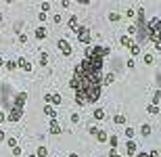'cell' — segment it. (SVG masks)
I'll list each match as a JSON object with an SVG mask.
<instances>
[{
  "instance_id": "cell-6",
  "label": "cell",
  "mask_w": 161,
  "mask_h": 157,
  "mask_svg": "<svg viewBox=\"0 0 161 157\" xmlns=\"http://www.w3.org/2000/svg\"><path fill=\"white\" fill-rule=\"evenodd\" d=\"M17 67H21V69H25V71H32V63L25 61V59H19L17 61Z\"/></svg>"
},
{
  "instance_id": "cell-13",
  "label": "cell",
  "mask_w": 161,
  "mask_h": 157,
  "mask_svg": "<svg viewBox=\"0 0 161 157\" xmlns=\"http://www.w3.org/2000/svg\"><path fill=\"white\" fill-rule=\"evenodd\" d=\"M69 27H71V30H78V17H75V15L69 17Z\"/></svg>"
},
{
  "instance_id": "cell-23",
  "label": "cell",
  "mask_w": 161,
  "mask_h": 157,
  "mask_svg": "<svg viewBox=\"0 0 161 157\" xmlns=\"http://www.w3.org/2000/svg\"><path fill=\"white\" fill-rule=\"evenodd\" d=\"M134 134H136V130H134V128H126V136H128L130 140L134 138Z\"/></svg>"
},
{
  "instance_id": "cell-26",
  "label": "cell",
  "mask_w": 161,
  "mask_h": 157,
  "mask_svg": "<svg viewBox=\"0 0 161 157\" xmlns=\"http://www.w3.org/2000/svg\"><path fill=\"white\" fill-rule=\"evenodd\" d=\"M109 19H111V21H119V19H121V15H119V13H111V15H109Z\"/></svg>"
},
{
  "instance_id": "cell-9",
  "label": "cell",
  "mask_w": 161,
  "mask_h": 157,
  "mask_svg": "<svg viewBox=\"0 0 161 157\" xmlns=\"http://www.w3.org/2000/svg\"><path fill=\"white\" fill-rule=\"evenodd\" d=\"M119 42H121V46H128V48L132 46V38H130V36H121Z\"/></svg>"
},
{
  "instance_id": "cell-29",
  "label": "cell",
  "mask_w": 161,
  "mask_h": 157,
  "mask_svg": "<svg viewBox=\"0 0 161 157\" xmlns=\"http://www.w3.org/2000/svg\"><path fill=\"white\" fill-rule=\"evenodd\" d=\"M48 9H50V2H42V13H46Z\"/></svg>"
},
{
  "instance_id": "cell-7",
  "label": "cell",
  "mask_w": 161,
  "mask_h": 157,
  "mask_svg": "<svg viewBox=\"0 0 161 157\" xmlns=\"http://www.w3.org/2000/svg\"><path fill=\"white\" fill-rule=\"evenodd\" d=\"M44 113H46V115H48V117H50L52 122L57 120V111H55V109H52L50 105H46V107H44Z\"/></svg>"
},
{
  "instance_id": "cell-11",
  "label": "cell",
  "mask_w": 161,
  "mask_h": 157,
  "mask_svg": "<svg viewBox=\"0 0 161 157\" xmlns=\"http://www.w3.org/2000/svg\"><path fill=\"white\" fill-rule=\"evenodd\" d=\"M36 38H38V40H44V38H46V27H38V30H36Z\"/></svg>"
},
{
  "instance_id": "cell-19",
  "label": "cell",
  "mask_w": 161,
  "mask_h": 157,
  "mask_svg": "<svg viewBox=\"0 0 161 157\" xmlns=\"http://www.w3.org/2000/svg\"><path fill=\"white\" fill-rule=\"evenodd\" d=\"M113 80H115V73H107V76L103 78V84H111Z\"/></svg>"
},
{
  "instance_id": "cell-3",
  "label": "cell",
  "mask_w": 161,
  "mask_h": 157,
  "mask_svg": "<svg viewBox=\"0 0 161 157\" xmlns=\"http://www.w3.org/2000/svg\"><path fill=\"white\" fill-rule=\"evenodd\" d=\"M57 46L61 48V53H63L65 57H69V55H71V53H73V48H71V44H69V42H67L65 38H61V40L57 42Z\"/></svg>"
},
{
  "instance_id": "cell-33",
  "label": "cell",
  "mask_w": 161,
  "mask_h": 157,
  "mask_svg": "<svg viewBox=\"0 0 161 157\" xmlns=\"http://www.w3.org/2000/svg\"><path fill=\"white\" fill-rule=\"evenodd\" d=\"M13 155H15V157H19V155H21V149H19V147H15V149H13Z\"/></svg>"
},
{
  "instance_id": "cell-37",
  "label": "cell",
  "mask_w": 161,
  "mask_h": 157,
  "mask_svg": "<svg viewBox=\"0 0 161 157\" xmlns=\"http://www.w3.org/2000/svg\"><path fill=\"white\" fill-rule=\"evenodd\" d=\"M136 157H149V153H144V151H140V153H136Z\"/></svg>"
},
{
  "instance_id": "cell-17",
  "label": "cell",
  "mask_w": 161,
  "mask_h": 157,
  "mask_svg": "<svg viewBox=\"0 0 161 157\" xmlns=\"http://www.w3.org/2000/svg\"><path fill=\"white\" fill-rule=\"evenodd\" d=\"M140 132H142V136H149V134H151V126H149V124H142Z\"/></svg>"
},
{
  "instance_id": "cell-30",
  "label": "cell",
  "mask_w": 161,
  "mask_h": 157,
  "mask_svg": "<svg viewBox=\"0 0 161 157\" xmlns=\"http://www.w3.org/2000/svg\"><path fill=\"white\" fill-rule=\"evenodd\" d=\"M128 34L134 36V34H136V25H130V27H128Z\"/></svg>"
},
{
  "instance_id": "cell-24",
  "label": "cell",
  "mask_w": 161,
  "mask_h": 157,
  "mask_svg": "<svg viewBox=\"0 0 161 157\" xmlns=\"http://www.w3.org/2000/svg\"><path fill=\"white\" fill-rule=\"evenodd\" d=\"M117 143H119V140H117V136H109V145H111L113 149L117 147Z\"/></svg>"
},
{
  "instance_id": "cell-16",
  "label": "cell",
  "mask_w": 161,
  "mask_h": 157,
  "mask_svg": "<svg viewBox=\"0 0 161 157\" xmlns=\"http://www.w3.org/2000/svg\"><path fill=\"white\" fill-rule=\"evenodd\" d=\"M96 138H98L101 143H107V138H109V136H107V132H103V130H98V134H96Z\"/></svg>"
},
{
  "instance_id": "cell-35",
  "label": "cell",
  "mask_w": 161,
  "mask_h": 157,
  "mask_svg": "<svg viewBox=\"0 0 161 157\" xmlns=\"http://www.w3.org/2000/svg\"><path fill=\"white\" fill-rule=\"evenodd\" d=\"M109 157H119V155H117V151H115V149H111V151H109Z\"/></svg>"
},
{
  "instance_id": "cell-39",
  "label": "cell",
  "mask_w": 161,
  "mask_h": 157,
  "mask_svg": "<svg viewBox=\"0 0 161 157\" xmlns=\"http://www.w3.org/2000/svg\"><path fill=\"white\" fill-rule=\"evenodd\" d=\"M0 122H4V113H0Z\"/></svg>"
},
{
  "instance_id": "cell-1",
  "label": "cell",
  "mask_w": 161,
  "mask_h": 157,
  "mask_svg": "<svg viewBox=\"0 0 161 157\" xmlns=\"http://www.w3.org/2000/svg\"><path fill=\"white\" fill-rule=\"evenodd\" d=\"M109 46H90L86 48V55L82 63L75 67L73 78L69 86L75 90V103H96L101 97V86H103V63L105 57H109Z\"/></svg>"
},
{
  "instance_id": "cell-25",
  "label": "cell",
  "mask_w": 161,
  "mask_h": 157,
  "mask_svg": "<svg viewBox=\"0 0 161 157\" xmlns=\"http://www.w3.org/2000/svg\"><path fill=\"white\" fill-rule=\"evenodd\" d=\"M46 63H48V55L42 53V55H40V65H46Z\"/></svg>"
},
{
  "instance_id": "cell-41",
  "label": "cell",
  "mask_w": 161,
  "mask_h": 157,
  "mask_svg": "<svg viewBox=\"0 0 161 157\" xmlns=\"http://www.w3.org/2000/svg\"><path fill=\"white\" fill-rule=\"evenodd\" d=\"M29 157H36V153H32V155H29Z\"/></svg>"
},
{
  "instance_id": "cell-21",
  "label": "cell",
  "mask_w": 161,
  "mask_h": 157,
  "mask_svg": "<svg viewBox=\"0 0 161 157\" xmlns=\"http://www.w3.org/2000/svg\"><path fill=\"white\" fill-rule=\"evenodd\" d=\"M94 120H105V111L103 109H96L94 111Z\"/></svg>"
},
{
  "instance_id": "cell-8",
  "label": "cell",
  "mask_w": 161,
  "mask_h": 157,
  "mask_svg": "<svg viewBox=\"0 0 161 157\" xmlns=\"http://www.w3.org/2000/svg\"><path fill=\"white\" fill-rule=\"evenodd\" d=\"M44 99H46V103H52V105H59L61 103V97L59 94H46Z\"/></svg>"
},
{
  "instance_id": "cell-34",
  "label": "cell",
  "mask_w": 161,
  "mask_h": 157,
  "mask_svg": "<svg viewBox=\"0 0 161 157\" xmlns=\"http://www.w3.org/2000/svg\"><path fill=\"white\" fill-rule=\"evenodd\" d=\"M19 42L25 44V42H27V36H25V34H21V36H19Z\"/></svg>"
},
{
  "instance_id": "cell-15",
  "label": "cell",
  "mask_w": 161,
  "mask_h": 157,
  "mask_svg": "<svg viewBox=\"0 0 161 157\" xmlns=\"http://www.w3.org/2000/svg\"><path fill=\"white\" fill-rule=\"evenodd\" d=\"M147 111H149L151 115H159V107H155V105H149V107H147Z\"/></svg>"
},
{
  "instance_id": "cell-18",
  "label": "cell",
  "mask_w": 161,
  "mask_h": 157,
  "mask_svg": "<svg viewBox=\"0 0 161 157\" xmlns=\"http://www.w3.org/2000/svg\"><path fill=\"white\" fill-rule=\"evenodd\" d=\"M48 155V151H46V147H40L38 151H36V157H46Z\"/></svg>"
},
{
  "instance_id": "cell-5",
  "label": "cell",
  "mask_w": 161,
  "mask_h": 157,
  "mask_svg": "<svg viewBox=\"0 0 161 157\" xmlns=\"http://www.w3.org/2000/svg\"><path fill=\"white\" fill-rule=\"evenodd\" d=\"M21 107H13V111H11V115H9V120L11 122H19V117H21Z\"/></svg>"
},
{
  "instance_id": "cell-36",
  "label": "cell",
  "mask_w": 161,
  "mask_h": 157,
  "mask_svg": "<svg viewBox=\"0 0 161 157\" xmlns=\"http://www.w3.org/2000/svg\"><path fill=\"white\" fill-rule=\"evenodd\" d=\"M149 157H159V151H155V149H153V151L149 153Z\"/></svg>"
},
{
  "instance_id": "cell-31",
  "label": "cell",
  "mask_w": 161,
  "mask_h": 157,
  "mask_svg": "<svg viewBox=\"0 0 161 157\" xmlns=\"http://www.w3.org/2000/svg\"><path fill=\"white\" fill-rule=\"evenodd\" d=\"M9 147L15 149V147H17V140H15V138H9Z\"/></svg>"
},
{
  "instance_id": "cell-38",
  "label": "cell",
  "mask_w": 161,
  "mask_h": 157,
  "mask_svg": "<svg viewBox=\"0 0 161 157\" xmlns=\"http://www.w3.org/2000/svg\"><path fill=\"white\" fill-rule=\"evenodd\" d=\"M6 136H4V132H0V140H4Z\"/></svg>"
},
{
  "instance_id": "cell-2",
  "label": "cell",
  "mask_w": 161,
  "mask_h": 157,
  "mask_svg": "<svg viewBox=\"0 0 161 157\" xmlns=\"http://www.w3.org/2000/svg\"><path fill=\"white\" fill-rule=\"evenodd\" d=\"M75 32H78V40L82 44H90V30L88 27H78Z\"/></svg>"
},
{
  "instance_id": "cell-20",
  "label": "cell",
  "mask_w": 161,
  "mask_h": 157,
  "mask_svg": "<svg viewBox=\"0 0 161 157\" xmlns=\"http://www.w3.org/2000/svg\"><path fill=\"white\" fill-rule=\"evenodd\" d=\"M159 101H161V90H157V92H155V97H153V105H155V107H159Z\"/></svg>"
},
{
  "instance_id": "cell-28",
  "label": "cell",
  "mask_w": 161,
  "mask_h": 157,
  "mask_svg": "<svg viewBox=\"0 0 161 157\" xmlns=\"http://www.w3.org/2000/svg\"><path fill=\"white\" fill-rule=\"evenodd\" d=\"M15 67H17V61H9L6 63V69H15Z\"/></svg>"
},
{
  "instance_id": "cell-27",
  "label": "cell",
  "mask_w": 161,
  "mask_h": 157,
  "mask_svg": "<svg viewBox=\"0 0 161 157\" xmlns=\"http://www.w3.org/2000/svg\"><path fill=\"white\" fill-rule=\"evenodd\" d=\"M88 132L92 134V136H96V134H98V128H94V126H90V128H88Z\"/></svg>"
},
{
  "instance_id": "cell-32",
  "label": "cell",
  "mask_w": 161,
  "mask_h": 157,
  "mask_svg": "<svg viewBox=\"0 0 161 157\" xmlns=\"http://www.w3.org/2000/svg\"><path fill=\"white\" fill-rule=\"evenodd\" d=\"M71 122H73V124H78V122H80V115H78V113H73V115H71Z\"/></svg>"
},
{
  "instance_id": "cell-12",
  "label": "cell",
  "mask_w": 161,
  "mask_h": 157,
  "mask_svg": "<svg viewBox=\"0 0 161 157\" xmlns=\"http://www.w3.org/2000/svg\"><path fill=\"white\" fill-rule=\"evenodd\" d=\"M50 132H52V134H61V126L57 124V120L50 122Z\"/></svg>"
},
{
  "instance_id": "cell-22",
  "label": "cell",
  "mask_w": 161,
  "mask_h": 157,
  "mask_svg": "<svg viewBox=\"0 0 161 157\" xmlns=\"http://www.w3.org/2000/svg\"><path fill=\"white\" fill-rule=\"evenodd\" d=\"M113 122L121 126V124H126V115H115V117H113Z\"/></svg>"
},
{
  "instance_id": "cell-14",
  "label": "cell",
  "mask_w": 161,
  "mask_h": 157,
  "mask_svg": "<svg viewBox=\"0 0 161 157\" xmlns=\"http://www.w3.org/2000/svg\"><path fill=\"white\" fill-rule=\"evenodd\" d=\"M142 61H144V63H147V65H153V63H155V57H153V55H151V53H147V55H144V57H142Z\"/></svg>"
},
{
  "instance_id": "cell-10",
  "label": "cell",
  "mask_w": 161,
  "mask_h": 157,
  "mask_svg": "<svg viewBox=\"0 0 161 157\" xmlns=\"http://www.w3.org/2000/svg\"><path fill=\"white\" fill-rule=\"evenodd\" d=\"M130 53H132V57H136V55H140V46H138L136 42H132V46H130Z\"/></svg>"
},
{
  "instance_id": "cell-4",
  "label": "cell",
  "mask_w": 161,
  "mask_h": 157,
  "mask_svg": "<svg viewBox=\"0 0 161 157\" xmlns=\"http://www.w3.org/2000/svg\"><path fill=\"white\" fill-rule=\"evenodd\" d=\"M126 153H128V155H136V153H138V145H136L134 140H128V145H126Z\"/></svg>"
},
{
  "instance_id": "cell-40",
  "label": "cell",
  "mask_w": 161,
  "mask_h": 157,
  "mask_svg": "<svg viewBox=\"0 0 161 157\" xmlns=\"http://www.w3.org/2000/svg\"><path fill=\"white\" fill-rule=\"evenodd\" d=\"M69 157H78V155H75V153H71V155H69Z\"/></svg>"
}]
</instances>
